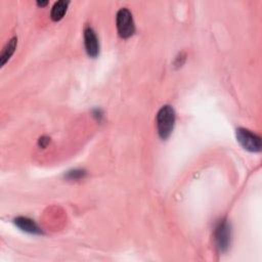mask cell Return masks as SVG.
Wrapping results in <instances>:
<instances>
[{"instance_id":"6da1fadb","label":"cell","mask_w":262,"mask_h":262,"mask_svg":"<svg viewBox=\"0 0 262 262\" xmlns=\"http://www.w3.org/2000/svg\"><path fill=\"white\" fill-rule=\"evenodd\" d=\"M156 123H157V130L158 134L162 139H167L174 128L175 125V111L171 105H163L156 118Z\"/></svg>"},{"instance_id":"7a4b0ae2","label":"cell","mask_w":262,"mask_h":262,"mask_svg":"<svg viewBox=\"0 0 262 262\" xmlns=\"http://www.w3.org/2000/svg\"><path fill=\"white\" fill-rule=\"evenodd\" d=\"M235 136L239 144L251 152H259L261 150V138L251 130L246 128H237Z\"/></svg>"},{"instance_id":"3957f363","label":"cell","mask_w":262,"mask_h":262,"mask_svg":"<svg viewBox=\"0 0 262 262\" xmlns=\"http://www.w3.org/2000/svg\"><path fill=\"white\" fill-rule=\"evenodd\" d=\"M116 24L118 33L122 38H129L135 32V25L132 13L127 8H121L117 12Z\"/></svg>"},{"instance_id":"277c9868","label":"cell","mask_w":262,"mask_h":262,"mask_svg":"<svg viewBox=\"0 0 262 262\" xmlns=\"http://www.w3.org/2000/svg\"><path fill=\"white\" fill-rule=\"evenodd\" d=\"M230 235H231V230H230L229 223L225 219L220 220L217 223L214 231L215 243L220 252H226L227 249L229 248Z\"/></svg>"},{"instance_id":"5b68a950","label":"cell","mask_w":262,"mask_h":262,"mask_svg":"<svg viewBox=\"0 0 262 262\" xmlns=\"http://www.w3.org/2000/svg\"><path fill=\"white\" fill-rule=\"evenodd\" d=\"M84 45L86 52L91 57H96L99 53V42L95 31L91 27L84 30Z\"/></svg>"},{"instance_id":"8992f818","label":"cell","mask_w":262,"mask_h":262,"mask_svg":"<svg viewBox=\"0 0 262 262\" xmlns=\"http://www.w3.org/2000/svg\"><path fill=\"white\" fill-rule=\"evenodd\" d=\"M14 224L23 231L31 233V234H42L41 228L37 225V223L30 219L29 217H24V216H18L14 220Z\"/></svg>"},{"instance_id":"52a82bcc","label":"cell","mask_w":262,"mask_h":262,"mask_svg":"<svg viewBox=\"0 0 262 262\" xmlns=\"http://www.w3.org/2000/svg\"><path fill=\"white\" fill-rule=\"evenodd\" d=\"M68 5H69V1H64V0H59L57 2L54 3V5L51 8L50 11V17L52 20L54 21H58L60 20L68 9Z\"/></svg>"},{"instance_id":"ba28073f","label":"cell","mask_w":262,"mask_h":262,"mask_svg":"<svg viewBox=\"0 0 262 262\" xmlns=\"http://www.w3.org/2000/svg\"><path fill=\"white\" fill-rule=\"evenodd\" d=\"M16 45H17V38L13 37L4 46V48L1 52V55H0V64H1V67H3L6 63V61L11 57V55L14 53Z\"/></svg>"},{"instance_id":"9c48e42d","label":"cell","mask_w":262,"mask_h":262,"mask_svg":"<svg viewBox=\"0 0 262 262\" xmlns=\"http://www.w3.org/2000/svg\"><path fill=\"white\" fill-rule=\"evenodd\" d=\"M85 176V171L84 170H80V169H75V170H71L67 173L66 177L70 180H78L81 179Z\"/></svg>"},{"instance_id":"30bf717a","label":"cell","mask_w":262,"mask_h":262,"mask_svg":"<svg viewBox=\"0 0 262 262\" xmlns=\"http://www.w3.org/2000/svg\"><path fill=\"white\" fill-rule=\"evenodd\" d=\"M49 141H50V138H49V137H47V136H42V137H40L38 143H39V145H40L41 147H46L47 144L49 143Z\"/></svg>"},{"instance_id":"8fae6325","label":"cell","mask_w":262,"mask_h":262,"mask_svg":"<svg viewBox=\"0 0 262 262\" xmlns=\"http://www.w3.org/2000/svg\"><path fill=\"white\" fill-rule=\"evenodd\" d=\"M48 4V1H37V5L38 6H45V5H47Z\"/></svg>"}]
</instances>
